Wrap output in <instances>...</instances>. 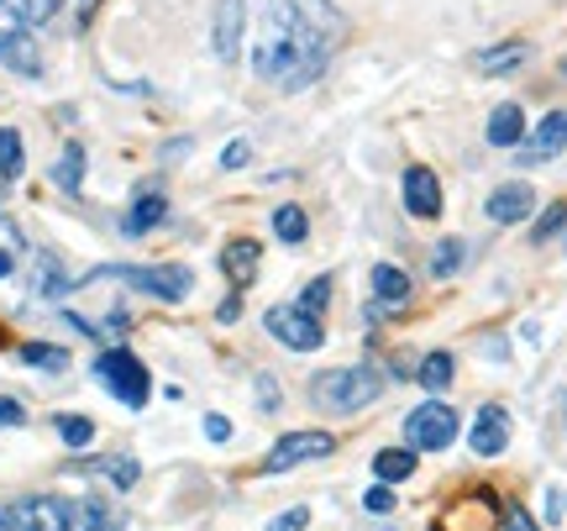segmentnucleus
<instances>
[{
  "instance_id": "obj_39",
  "label": "nucleus",
  "mask_w": 567,
  "mask_h": 531,
  "mask_svg": "<svg viewBox=\"0 0 567 531\" xmlns=\"http://www.w3.org/2000/svg\"><path fill=\"white\" fill-rule=\"evenodd\" d=\"M22 421H26V406H22V400L0 395V427H22Z\"/></svg>"
},
{
  "instance_id": "obj_23",
  "label": "nucleus",
  "mask_w": 567,
  "mask_h": 531,
  "mask_svg": "<svg viewBox=\"0 0 567 531\" xmlns=\"http://www.w3.org/2000/svg\"><path fill=\"white\" fill-rule=\"evenodd\" d=\"M26 264V237L22 226L11 217H0V279H11V274H22Z\"/></svg>"
},
{
  "instance_id": "obj_4",
  "label": "nucleus",
  "mask_w": 567,
  "mask_h": 531,
  "mask_svg": "<svg viewBox=\"0 0 567 531\" xmlns=\"http://www.w3.org/2000/svg\"><path fill=\"white\" fill-rule=\"evenodd\" d=\"M457 432H463V421L447 400H425L404 416V447H421V453H447Z\"/></svg>"
},
{
  "instance_id": "obj_16",
  "label": "nucleus",
  "mask_w": 567,
  "mask_h": 531,
  "mask_svg": "<svg viewBox=\"0 0 567 531\" xmlns=\"http://www.w3.org/2000/svg\"><path fill=\"white\" fill-rule=\"evenodd\" d=\"M436 531H494V495L489 489H478L472 500H463L457 510H447Z\"/></svg>"
},
{
  "instance_id": "obj_24",
  "label": "nucleus",
  "mask_w": 567,
  "mask_h": 531,
  "mask_svg": "<svg viewBox=\"0 0 567 531\" xmlns=\"http://www.w3.org/2000/svg\"><path fill=\"white\" fill-rule=\"evenodd\" d=\"M415 379H421L431 395H447L452 379H457V363H452V353H425L421 368H415Z\"/></svg>"
},
{
  "instance_id": "obj_29",
  "label": "nucleus",
  "mask_w": 567,
  "mask_h": 531,
  "mask_svg": "<svg viewBox=\"0 0 567 531\" xmlns=\"http://www.w3.org/2000/svg\"><path fill=\"white\" fill-rule=\"evenodd\" d=\"M274 232H279V242H294V247H300V242L310 237L305 211H300V206H279V211H274Z\"/></svg>"
},
{
  "instance_id": "obj_45",
  "label": "nucleus",
  "mask_w": 567,
  "mask_h": 531,
  "mask_svg": "<svg viewBox=\"0 0 567 531\" xmlns=\"http://www.w3.org/2000/svg\"><path fill=\"white\" fill-rule=\"evenodd\" d=\"M0 531H16V521H11V506H0Z\"/></svg>"
},
{
  "instance_id": "obj_19",
  "label": "nucleus",
  "mask_w": 567,
  "mask_h": 531,
  "mask_svg": "<svg viewBox=\"0 0 567 531\" xmlns=\"http://www.w3.org/2000/svg\"><path fill=\"white\" fill-rule=\"evenodd\" d=\"M483 137H489V147H520L525 143V111H520L515 100L494 106V111H489V126H483Z\"/></svg>"
},
{
  "instance_id": "obj_18",
  "label": "nucleus",
  "mask_w": 567,
  "mask_h": 531,
  "mask_svg": "<svg viewBox=\"0 0 567 531\" xmlns=\"http://www.w3.org/2000/svg\"><path fill=\"white\" fill-rule=\"evenodd\" d=\"M258 258H263V247L253 237H232L221 247V268H226V279H232L236 290H247L258 279Z\"/></svg>"
},
{
  "instance_id": "obj_40",
  "label": "nucleus",
  "mask_w": 567,
  "mask_h": 531,
  "mask_svg": "<svg viewBox=\"0 0 567 531\" xmlns=\"http://www.w3.org/2000/svg\"><path fill=\"white\" fill-rule=\"evenodd\" d=\"M504 531H542V527L531 521V510H525V506H510V510H504Z\"/></svg>"
},
{
  "instance_id": "obj_36",
  "label": "nucleus",
  "mask_w": 567,
  "mask_h": 531,
  "mask_svg": "<svg viewBox=\"0 0 567 531\" xmlns=\"http://www.w3.org/2000/svg\"><path fill=\"white\" fill-rule=\"evenodd\" d=\"M363 506L374 510V516H389V510H394V489H389V484H374V489L363 495Z\"/></svg>"
},
{
  "instance_id": "obj_7",
  "label": "nucleus",
  "mask_w": 567,
  "mask_h": 531,
  "mask_svg": "<svg viewBox=\"0 0 567 531\" xmlns=\"http://www.w3.org/2000/svg\"><path fill=\"white\" fill-rule=\"evenodd\" d=\"M0 58L11 64L16 74L37 79L43 74V58H37V43L26 37V16L16 0H0Z\"/></svg>"
},
{
  "instance_id": "obj_42",
  "label": "nucleus",
  "mask_w": 567,
  "mask_h": 531,
  "mask_svg": "<svg viewBox=\"0 0 567 531\" xmlns=\"http://www.w3.org/2000/svg\"><path fill=\"white\" fill-rule=\"evenodd\" d=\"M236 316H242V295H226V300L215 306V321H226V327H232Z\"/></svg>"
},
{
  "instance_id": "obj_22",
  "label": "nucleus",
  "mask_w": 567,
  "mask_h": 531,
  "mask_svg": "<svg viewBox=\"0 0 567 531\" xmlns=\"http://www.w3.org/2000/svg\"><path fill=\"white\" fill-rule=\"evenodd\" d=\"M22 164H26L22 132H16V126H0V195L22 179Z\"/></svg>"
},
{
  "instance_id": "obj_17",
  "label": "nucleus",
  "mask_w": 567,
  "mask_h": 531,
  "mask_svg": "<svg viewBox=\"0 0 567 531\" xmlns=\"http://www.w3.org/2000/svg\"><path fill=\"white\" fill-rule=\"evenodd\" d=\"M410 306V279H404V268L394 264H378L374 268V316H389V311H404Z\"/></svg>"
},
{
  "instance_id": "obj_28",
  "label": "nucleus",
  "mask_w": 567,
  "mask_h": 531,
  "mask_svg": "<svg viewBox=\"0 0 567 531\" xmlns=\"http://www.w3.org/2000/svg\"><path fill=\"white\" fill-rule=\"evenodd\" d=\"M22 363L26 368H47V374H64V368H69V353H64V347H53V342H26Z\"/></svg>"
},
{
  "instance_id": "obj_41",
  "label": "nucleus",
  "mask_w": 567,
  "mask_h": 531,
  "mask_svg": "<svg viewBox=\"0 0 567 531\" xmlns=\"http://www.w3.org/2000/svg\"><path fill=\"white\" fill-rule=\"evenodd\" d=\"M85 531H116V527H111V516H105V506H100V500H90V506H85Z\"/></svg>"
},
{
  "instance_id": "obj_43",
  "label": "nucleus",
  "mask_w": 567,
  "mask_h": 531,
  "mask_svg": "<svg viewBox=\"0 0 567 531\" xmlns=\"http://www.w3.org/2000/svg\"><path fill=\"white\" fill-rule=\"evenodd\" d=\"M205 436H211V442H226V436H232V421H226V416H205Z\"/></svg>"
},
{
  "instance_id": "obj_5",
  "label": "nucleus",
  "mask_w": 567,
  "mask_h": 531,
  "mask_svg": "<svg viewBox=\"0 0 567 531\" xmlns=\"http://www.w3.org/2000/svg\"><path fill=\"white\" fill-rule=\"evenodd\" d=\"M11 521L16 531H85V506L58 495H26V500H11Z\"/></svg>"
},
{
  "instance_id": "obj_3",
  "label": "nucleus",
  "mask_w": 567,
  "mask_h": 531,
  "mask_svg": "<svg viewBox=\"0 0 567 531\" xmlns=\"http://www.w3.org/2000/svg\"><path fill=\"white\" fill-rule=\"evenodd\" d=\"M94 379L111 389L126 411H142V406H147V395H153V374H147L142 358L137 353H126V347L100 353V358H94Z\"/></svg>"
},
{
  "instance_id": "obj_35",
  "label": "nucleus",
  "mask_w": 567,
  "mask_h": 531,
  "mask_svg": "<svg viewBox=\"0 0 567 531\" xmlns=\"http://www.w3.org/2000/svg\"><path fill=\"white\" fill-rule=\"evenodd\" d=\"M16 5H22V16H26V22H53L64 0H16Z\"/></svg>"
},
{
  "instance_id": "obj_37",
  "label": "nucleus",
  "mask_w": 567,
  "mask_h": 531,
  "mask_svg": "<svg viewBox=\"0 0 567 531\" xmlns=\"http://www.w3.org/2000/svg\"><path fill=\"white\" fill-rule=\"evenodd\" d=\"M305 521H310V510L294 506V510H284V516H274V521H268V531H305Z\"/></svg>"
},
{
  "instance_id": "obj_11",
  "label": "nucleus",
  "mask_w": 567,
  "mask_h": 531,
  "mask_svg": "<svg viewBox=\"0 0 567 531\" xmlns=\"http://www.w3.org/2000/svg\"><path fill=\"white\" fill-rule=\"evenodd\" d=\"M468 447L478 458H499V453L510 447V411H504V406H483V411L472 416Z\"/></svg>"
},
{
  "instance_id": "obj_27",
  "label": "nucleus",
  "mask_w": 567,
  "mask_h": 531,
  "mask_svg": "<svg viewBox=\"0 0 567 531\" xmlns=\"http://www.w3.org/2000/svg\"><path fill=\"white\" fill-rule=\"evenodd\" d=\"M463 264H468V242L463 237L436 242V253H431V279H452Z\"/></svg>"
},
{
  "instance_id": "obj_15",
  "label": "nucleus",
  "mask_w": 567,
  "mask_h": 531,
  "mask_svg": "<svg viewBox=\"0 0 567 531\" xmlns=\"http://www.w3.org/2000/svg\"><path fill=\"white\" fill-rule=\"evenodd\" d=\"M26 290L37 295V300H58V295L74 290V279L64 274V264H58L53 247H37V253H32V279H26Z\"/></svg>"
},
{
  "instance_id": "obj_31",
  "label": "nucleus",
  "mask_w": 567,
  "mask_h": 531,
  "mask_svg": "<svg viewBox=\"0 0 567 531\" xmlns=\"http://www.w3.org/2000/svg\"><path fill=\"white\" fill-rule=\"evenodd\" d=\"M563 226H567V206H563V200H552V206H546V211H542V221L531 226V242L542 247V242H552V237H557V232H563Z\"/></svg>"
},
{
  "instance_id": "obj_12",
  "label": "nucleus",
  "mask_w": 567,
  "mask_h": 531,
  "mask_svg": "<svg viewBox=\"0 0 567 531\" xmlns=\"http://www.w3.org/2000/svg\"><path fill=\"white\" fill-rule=\"evenodd\" d=\"M531 211H536V190H531L525 179H510V185L489 190V206H483V217L499 221V226H515V221H525Z\"/></svg>"
},
{
  "instance_id": "obj_38",
  "label": "nucleus",
  "mask_w": 567,
  "mask_h": 531,
  "mask_svg": "<svg viewBox=\"0 0 567 531\" xmlns=\"http://www.w3.org/2000/svg\"><path fill=\"white\" fill-rule=\"evenodd\" d=\"M247 158H253V143H242V137H236V143H226V153H221V169H242Z\"/></svg>"
},
{
  "instance_id": "obj_13",
  "label": "nucleus",
  "mask_w": 567,
  "mask_h": 531,
  "mask_svg": "<svg viewBox=\"0 0 567 531\" xmlns=\"http://www.w3.org/2000/svg\"><path fill=\"white\" fill-rule=\"evenodd\" d=\"M404 211L421 221H431L442 211V185H436V174L425 169V164H410V169H404Z\"/></svg>"
},
{
  "instance_id": "obj_2",
  "label": "nucleus",
  "mask_w": 567,
  "mask_h": 531,
  "mask_svg": "<svg viewBox=\"0 0 567 531\" xmlns=\"http://www.w3.org/2000/svg\"><path fill=\"white\" fill-rule=\"evenodd\" d=\"M378 395H383V374L378 368H331V374L310 379V400L336 416L363 411V406H374Z\"/></svg>"
},
{
  "instance_id": "obj_21",
  "label": "nucleus",
  "mask_w": 567,
  "mask_h": 531,
  "mask_svg": "<svg viewBox=\"0 0 567 531\" xmlns=\"http://www.w3.org/2000/svg\"><path fill=\"white\" fill-rule=\"evenodd\" d=\"M525 58H531V43H499V48H483V53H478V58H472V69L494 79V74L520 69Z\"/></svg>"
},
{
  "instance_id": "obj_20",
  "label": "nucleus",
  "mask_w": 567,
  "mask_h": 531,
  "mask_svg": "<svg viewBox=\"0 0 567 531\" xmlns=\"http://www.w3.org/2000/svg\"><path fill=\"white\" fill-rule=\"evenodd\" d=\"M158 221H168V200L158 190H142L137 200H132V211L121 217V232H126V237H142V232H153Z\"/></svg>"
},
{
  "instance_id": "obj_6",
  "label": "nucleus",
  "mask_w": 567,
  "mask_h": 531,
  "mask_svg": "<svg viewBox=\"0 0 567 531\" xmlns=\"http://www.w3.org/2000/svg\"><path fill=\"white\" fill-rule=\"evenodd\" d=\"M94 279H126V285H137V290L158 295L168 306H179L189 290H194V274L185 264H158V268H100Z\"/></svg>"
},
{
  "instance_id": "obj_34",
  "label": "nucleus",
  "mask_w": 567,
  "mask_h": 531,
  "mask_svg": "<svg viewBox=\"0 0 567 531\" xmlns=\"http://www.w3.org/2000/svg\"><path fill=\"white\" fill-rule=\"evenodd\" d=\"M284 406V389L274 385V374H258V411L263 416H274Z\"/></svg>"
},
{
  "instance_id": "obj_9",
  "label": "nucleus",
  "mask_w": 567,
  "mask_h": 531,
  "mask_svg": "<svg viewBox=\"0 0 567 531\" xmlns=\"http://www.w3.org/2000/svg\"><path fill=\"white\" fill-rule=\"evenodd\" d=\"M336 453V436L331 432H289L274 442V453H268V474H289V468H300V463L310 458H331Z\"/></svg>"
},
{
  "instance_id": "obj_44",
  "label": "nucleus",
  "mask_w": 567,
  "mask_h": 531,
  "mask_svg": "<svg viewBox=\"0 0 567 531\" xmlns=\"http://www.w3.org/2000/svg\"><path fill=\"white\" fill-rule=\"evenodd\" d=\"M563 510H567V495L563 489H546V516H552V521H563Z\"/></svg>"
},
{
  "instance_id": "obj_30",
  "label": "nucleus",
  "mask_w": 567,
  "mask_h": 531,
  "mask_svg": "<svg viewBox=\"0 0 567 531\" xmlns=\"http://www.w3.org/2000/svg\"><path fill=\"white\" fill-rule=\"evenodd\" d=\"M85 468H90V474H105L116 489H132V484H137V458H94V463H85Z\"/></svg>"
},
{
  "instance_id": "obj_26",
  "label": "nucleus",
  "mask_w": 567,
  "mask_h": 531,
  "mask_svg": "<svg viewBox=\"0 0 567 531\" xmlns=\"http://www.w3.org/2000/svg\"><path fill=\"white\" fill-rule=\"evenodd\" d=\"M53 185H58V190H69V195H79V185H85V147L79 143H64L58 164H53Z\"/></svg>"
},
{
  "instance_id": "obj_32",
  "label": "nucleus",
  "mask_w": 567,
  "mask_h": 531,
  "mask_svg": "<svg viewBox=\"0 0 567 531\" xmlns=\"http://www.w3.org/2000/svg\"><path fill=\"white\" fill-rule=\"evenodd\" d=\"M58 436L69 447H85V442H94V421L90 416H58Z\"/></svg>"
},
{
  "instance_id": "obj_10",
  "label": "nucleus",
  "mask_w": 567,
  "mask_h": 531,
  "mask_svg": "<svg viewBox=\"0 0 567 531\" xmlns=\"http://www.w3.org/2000/svg\"><path fill=\"white\" fill-rule=\"evenodd\" d=\"M563 147H567V111H552V117L536 121V132L515 147V158H520V169H536V164H552Z\"/></svg>"
},
{
  "instance_id": "obj_25",
  "label": "nucleus",
  "mask_w": 567,
  "mask_h": 531,
  "mask_svg": "<svg viewBox=\"0 0 567 531\" xmlns=\"http://www.w3.org/2000/svg\"><path fill=\"white\" fill-rule=\"evenodd\" d=\"M374 474L378 484H404L415 474V453L410 447H383V453H374Z\"/></svg>"
},
{
  "instance_id": "obj_8",
  "label": "nucleus",
  "mask_w": 567,
  "mask_h": 531,
  "mask_svg": "<svg viewBox=\"0 0 567 531\" xmlns=\"http://www.w3.org/2000/svg\"><path fill=\"white\" fill-rule=\"evenodd\" d=\"M263 327H268V338H279L284 347H294V353H315V347L326 342L321 316H305L300 306H268Z\"/></svg>"
},
{
  "instance_id": "obj_33",
  "label": "nucleus",
  "mask_w": 567,
  "mask_h": 531,
  "mask_svg": "<svg viewBox=\"0 0 567 531\" xmlns=\"http://www.w3.org/2000/svg\"><path fill=\"white\" fill-rule=\"evenodd\" d=\"M326 300H331V279L321 274V279H310V285H305V295H300V311H305V316L326 311Z\"/></svg>"
},
{
  "instance_id": "obj_1",
  "label": "nucleus",
  "mask_w": 567,
  "mask_h": 531,
  "mask_svg": "<svg viewBox=\"0 0 567 531\" xmlns=\"http://www.w3.org/2000/svg\"><path fill=\"white\" fill-rule=\"evenodd\" d=\"M336 37H342V16L326 0H268L258 22L253 69L279 90H305L310 79H321Z\"/></svg>"
},
{
  "instance_id": "obj_14",
  "label": "nucleus",
  "mask_w": 567,
  "mask_h": 531,
  "mask_svg": "<svg viewBox=\"0 0 567 531\" xmlns=\"http://www.w3.org/2000/svg\"><path fill=\"white\" fill-rule=\"evenodd\" d=\"M242 26H247V0H221V5H215V58H221V64H236Z\"/></svg>"
}]
</instances>
